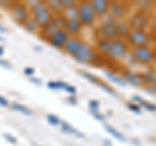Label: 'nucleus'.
Instances as JSON below:
<instances>
[{
  "label": "nucleus",
  "instance_id": "c9c22d12",
  "mask_svg": "<svg viewBox=\"0 0 156 146\" xmlns=\"http://www.w3.org/2000/svg\"><path fill=\"white\" fill-rule=\"evenodd\" d=\"M4 138H5L7 141H9V142H11V144H13V145H16V144H17V140L14 138L13 136L9 134V133H5V134H4Z\"/></svg>",
  "mask_w": 156,
  "mask_h": 146
},
{
  "label": "nucleus",
  "instance_id": "c03bdc74",
  "mask_svg": "<svg viewBox=\"0 0 156 146\" xmlns=\"http://www.w3.org/2000/svg\"><path fill=\"white\" fill-rule=\"evenodd\" d=\"M0 41H2V39H0Z\"/></svg>",
  "mask_w": 156,
  "mask_h": 146
},
{
  "label": "nucleus",
  "instance_id": "aec40b11",
  "mask_svg": "<svg viewBox=\"0 0 156 146\" xmlns=\"http://www.w3.org/2000/svg\"><path fill=\"white\" fill-rule=\"evenodd\" d=\"M107 75V78H108L109 81H112V82H116V84H119V85H121V86H126L128 84L125 82V80L122 78V76H120V75H117V73H115V72H111V71H108L105 73Z\"/></svg>",
  "mask_w": 156,
  "mask_h": 146
},
{
  "label": "nucleus",
  "instance_id": "4c0bfd02",
  "mask_svg": "<svg viewBox=\"0 0 156 146\" xmlns=\"http://www.w3.org/2000/svg\"><path fill=\"white\" fill-rule=\"evenodd\" d=\"M0 106H2V107H8L9 106V102L5 98H3L2 95H0Z\"/></svg>",
  "mask_w": 156,
  "mask_h": 146
},
{
  "label": "nucleus",
  "instance_id": "f03ea898",
  "mask_svg": "<svg viewBox=\"0 0 156 146\" xmlns=\"http://www.w3.org/2000/svg\"><path fill=\"white\" fill-rule=\"evenodd\" d=\"M78 20L82 24V26H91L94 25L96 20V14L91 7L90 2H80L78 3Z\"/></svg>",
  "mask_w": 156,
  "mask_h": 146
},
{
  "label": "nucleus",
  "instance_id": "39448f33",
  "mask_svg": "<svg viewBox=\"0 0 156 146\" xmlns=\"http://www.w3.org/2000/svg\"><path fill=\"white\" fill-rule=\"evenodd\" d=\"M9 12H11L12 17L14 20H16L18 24H21V25H23V22L31 16L30 9L27 8V5L25 3H21V2L12 3L11 7H9Z\"/></svg>",
  "mask_w": 156,
  "mask_h": 146
},
{
  "label": "nucleus",
  "instance_id": "bb28decb",
  "mask_svg": "<svg viewBox=\"0 0 156 146\" xmlns=\"http://www.w3.org/2000/svg\"><path fill=\"white\" fill-rule=\"evenodd\" d=\"M47 86L50 87V89H53V90H64L66 84L62 81H50L47 84Z\"/></svg>",
  "mask_w": 156,
  "mask_h": 146
},
{
  "label": "nucleus",
  "instance_id": "9b49d317",
  "mask_svg": "<svg viewBox=\"0 0 156 146\" xmlns=\"http://www.w3.org/2000/svg\"><path fill=\"white\" fill-rule=\"evenodd\" d=\"M125 12H126V8H125V5L122 3H120V2H112V3H109L108 14L112 18H115V20H120V18L125 14Z\"/></svg>",
  "mask_w": 156,
  "mask_h": 146
},
{
  "label": "nucleus",
  "instance_id": "f3484780",
  "mask_svg": "<svg viewBox=\"0 0 156 146\" xmlns=\"http://www.w3.org/2000/svg\"><path fill=\"white\" fill-rule=\"evenodd\" d=\"M61 16L64 17L65 21H73V20H78V4L77 5H73L69 8H65L62 11Z\"/></svg>",
  "mask_w": 156,
  "mask_h": 146
},
{
  "label": "nucleus",
  "instance_id": "ddd939ff",
  "mask_svg": "<svg viewBox=\"0 0 156 146\" xmlns=\"http://www.w3.org/2000/svg\"><path fill=\"white\" fill-rule=\"evenodd\" d=\"M81 45H82V41L80 39V38L70 37L69 39H68V42L65 43V46H64V48H62V51H64L65 53H68V55L73 56L77 52L78 48H80Z\"/></svg>",
  "mask_w": 156,
  "mask_h": 146
},
{
  "label": "nucleus",
  "instance_id": "a18cd8bd",
  "mask_svg": "<svg viewBox=\"0 0 156 146\" xmlns=\"http://www.w3.org/2000/svg\"><path fill=\"white\" fill-rule=\"evenodd\" d=\"M155 85H156V84H155Z\"/></svg>",
  "mask_w": 156,
  "mask_h": 146
},
{
  "label": "nucleus",
  "instance_id": "f8f14e48",
  "mask_svg": "<svg viewBox=\"0 0 156 146\" xmlns=\"http://www.w3.org/2000/svg\"><path fill=\"white\" fill-rule=\"evenodd\" d=\"M98 33H99V37L103 38V39H108V41H113L116 38H119L116 33L115 25H103L101 24L100 27L98 29Z\"/></svg>",
  "mask_w": 156,
  "mask_h": 146
},
{
  "label": "nucleus",
  "instance_id": "cd10ccee",
  "mask_svg": "<svg viewBox=\"0 0 156 146\" xmlns=\"http://www.w3.org/2000/svg\"><path fill=\"white\" fill-rule=\"evenodd\" d=\"M47 121H48V123H50L51 125H53V126L61 125V120L58 119L56 115H53V114H48V115H47Z\"/></svg>",
  "mask_w": 156,
  "mask_h": 146
},
{
  "label": "nucleus",
  "instance_id": "6ab92c4d",
  "mask_svg": "<svg viewBox=\"0 0 156 146\" xmlns=\"http://www.w3.org/2000/svg\"><path fill=\"white\" fill-rule=\"evenodd\" d=\"M61 129L64 130V132L69 133V134H73V136H77V137H80V138H83L85 137V134L82 133V132L77 130L74 126H72L70 124H68V123H64V121H61Z\"/></svg>",
  "mask_w": 156,
  "mask_h": 146
},
{
  "label": "nucleus",
  "instance_id": "a878e982",
  "mask_svg": "<svg viewBox=\"0 0 156 146\" xmlns=\"http://www.w3.org/2000/svg\"><path fill=\"white\" fill-rule=\"evenodd\" d=\"M105 130H107V132H108L109 134H112V136H113L115 138L120 140V141H126L124 136L121 134V133H120V132H119V130H117V129H115L113 126H111V125H105Z\"/></svg>",
  "mask_w": 156,
  "mask_h": 146
},
{
  "label": "nucleus",
  "instance_id": "393cba45",
  "mask_svg": "<svg viewBox=\"0 0 156 146\" xmlns=\"http://www.w3.org/2000/svg\"><path fill=\"white\" fill-rule=\"evenodd\" d=\"M96 46H98V48H99L101 52L107 55V52H108V50H109V46H111V41L103 39V38H99V39L96 41Z\"/></svg>",
  "mask_w": 156,
  "mask_h": 146
},
{
  "label": "nucleus",
  "instance_id": "7c9ffc66",
  "mask_svg": "<svg viewBox=\"0 0 156 146\" xmlns=\"http://www.w3.org/2000/svg\"><path fill=\"white\" fill-rule=\"evenodd\" d=\"M60 3H61V7L62 8H69V7H73V5H77V2H74V0H60Z\"/></svg>",
  "mask_w": 156,
  "mask_h": 146
},
{
  "label": "nucleus",
  "instance_id": "c85d7f7f",
  "mask_svg": "<svg viewBox=\"0 0 156 146\" xmlns=\"http://www.w3.org/2000/svg\"><path fill=\"white\" fill-rule=\"evenodd\" d=\"M96 85L99 86V87H101V89H103L104 91H107V93H109V94H112V95H116V91H115L113 89H112L111 86H108L107 84H104L103 81H100V80H99V82H98Z\"/></svg>",
  "mask_w": 156,
  "mask_h": 146
},
{
  "label": "nucleus",
  "instance_id": "0eeeda50",
  "mask_svg": "<svg viewBox=\"0 0 156 146\" xmlns=\"http://www.w3.org/2000/svg\"><path fill=\"white\" fill-rule=\"evenodd\" d=\"M128 38V42L131 46L135 47H142V46H147V43L150 41L148 34L144 31V29H133L130 30Z\"/></svg>",
  "mask_w": 156,
  "mask_h": 146
},
{
  "label": "nucleus",
  "instance_id": "72a5a7b5",
  "mask_svg": "<svg viewBox=\"0 0 156 146\" xmlns=\"http://www.w3.org/2000/svg\"><path fill=\"white\" fill-rule=\"evenodd\" d=\"M91 114H92V116L96 119V120H100V121H103L104 119H105V116L103 115V114H100V112H98V111H91Z\"/></svg>",
  "mask_w": 156,
  "mask_h": 146
},
{
  "label": "nucleus",
  "instance_id": "9d476101",
  "mask_svg": "<svg viewBox=\"0 0 156 146\" xmlns=\"http://www.w3.org/2000/svg\"><path fill=\"white\" fill-rule=\"evenodd\" d=\"M91 7L94 9V12L96 14V17H104L105 14H108V9H109V2L107 0H92Z\"/></svg>",
  "mask_w": 156,
  "mask_h": 146
},
{
  "label": "nucleus",
  "instance_id": "7ed1b4c3",
  "mask_svg": "<svg viewBox=\"0 0 156 146\" xmlns=\"http://www.w3.org/2000/svg\"><path fill=\"white\" fill-rule=\"evenodd\" d=\"M128 55V42L122 38H116L111 41L109 50L107 52V56L115 60H121Z\"/></svg>",
  "mask_w": 156,
  "mask_h": 146
},
{
  "label": "nucleus",
  "instance_id": "58836bf2",
  "mask_svg": "<svg viewBox=\"0 0 156 146\" xmlns=\"http://www.w3.org/2000/svg\"><path fill=\"white\" fill-rule=\"evenodd\" d=\"M69 103H72V104H77V99H76V95H69L68 97V99H66Z\"/></svg>",
  "mask_w": 156,
  "mask_h": 146
},
{
  "label": "nucleus",
  "instance_id": "6e6552de",
  "mask_svg": "<svg viewBox=\"0 0 156 146\" xmlns=\"http://www.w3.org/2000/svg\"><path fill=\"white\" fill-rule=\"evenodd\" d=\"M133 56L135 61L138 63H142V64H148L154 60L155 57V53H154V50L148 46H142V47H135L133 50Z\"/></svg>",
  "mask_w": 156,
  "mask_h": 146
},
{
  "label": "nucleus",
  "instance_id": "dca6fc26",
  "mask_svg": "<svg viewBox=\"0 0 156 146\" xmlns=\"http://www.w3.org/2000/svg\"><path fill=\"white\" fill-rule=\"evenodd\" d=\"M115 29H116V33L120 38L121 37H128L129 33H130V26H129V22H125V21H116L115 24Z\"/></svg>",
  "mask_w": 156,
  "mask_h": 146
},
{
  "label": "nucleus",
  "instance_id": "ea45409f",
  "mask_svg": "<svg viewBox=\"0 0 156 146\" xmlns=\"http://www.w3.org/2000/svg\"><path fill=\"white\" fill-rule=\"evenodd\" d=\"M0 65L4 67V68H8V69H11V68H12V65L9 64L8 61H4V60H2V59H0Z\"/></svg>",
  "mask_w": 156,
  "mask_h": 146
},
{
  "label": "nucleus",
  "instance_id": "c756f323",
  "mask_svg": "<svg viewBox=\"0 0 156 146\" xmlns=\"http://www.w3.org/2000/svg\"><path fill=\"white\" fill-rule=\"evenodd\" d=\"M81 75L85 77V78H87L89 81H91V82H94V84H98L99 82V78H96L95 76H92L91 73H89V72H81Z\"/></svg>",
  "mask_w": 156,
  "mask_h": 146
},
{
  "label": "nucleus",
  "instance_id": "2eb2a0df",
  "mask_svg": "<svg viewBox=\"0 0 156 146\" xmlns=\"http://www.w3.org/2000/svg\"><path fill=\"white\" fill-rule=\"evenodd\" d=\"M122 78L125 80L126 84H130V85H134V86H140L143 84L142 78H140V76L138 73H134V72H130V71L124 72Z\"/></svg>",
  "mask_w": 156,
  "mask_h": 146
},
{
  "label": "nucleus",
  "instance_id": "473e14b6",
  "mask_svg": "<svg viewBox=\"0 0 156 146\" xmlns=\"http://www.w3.org/2000/svg\"><path fill=\"white\" fill-rule=\"evenodd\" d=\"M128 108L130 111H133V112H135V114H140V107L138 104H135V103H129Z\"/></svg>",
  "mask_w": 156,
  "mask_h": 146
},
{
  "label": "nucleus",
  "instance_id": "a19ab883",
  "mask_svg": "<svg viewBox=\"0 0 156 146\" xmlns=\"http://www.w3.org/2000/svg\"><path fill=\"white\" fill-rule=\"evenodd\" d=\"M30 81H31V82H34V84H37V85H42V81L39 80V78H34V77H31Z\"/></svg>",
  "mask_w": 156,
  "mask_h": 146
},
{
  "label": "nucleus",
  "instance_id": "79ce46f5",
  "mask_svg": "<svg viewBox=\"0 0 156 146\" xmlns=\"http://www.w3.org/2000/svg\"><path fill=\"white\" fill-rule=\"evenodd\" d=\"M3 55H4V48L0 46V56H3Z\"/></svg>",
  "mask_w": 156,
  "mask_h": 146
},
{
  "label": "nucleus",
  "instance_id": "37998d69",
  "mask_svg": "<svg viewBox=\"0 0 156 146\" xmlns=\"http://www.w3.org/2000/svg\"><path fill=\"white\" fill-rule=\"evenodd\" d=\"M0 31H5V27H4L2 24H0Z\"/></svg>",
  "mask_w": 156,
  "mask_h": 146
},
{
  "label": "nucleus",
  "instance_id": "412c9836",
  "mask_svg": "<svg viewBox=\"0 0 156 146\" xmlns=\"http://www.w3.org/2000/svg\"><path fill=\"white\" fill-rule=\"evenodd\" d=\"M140 78H142L143 84L147 85H155L156 84V76L154 72H144L140 75Z\"/></svg>",
  "mask_w": 156,
  "mask_h": 146
},
{
  "label": "nucleus",
  "instance_id": "4be33fe9",
  "mask_svg": "<svg viewBox=\"0 0 156 146\" xmlns=\"http://www.w3.org/2000/svg\"><path fill=\"white\" fill-rule=\"evenodd\" d=\"M134 100L138 102V106H139V107H144L146 110L152 111V112H156V106H155L154 103H150V102L144 100L143 98H139V97H134Z\"/></svg>",
  "mask_w": 156,
  "mask_h": 146
},
{
  "label": "nucleus",
  "instance_id": "f704fd0d",
  "mask_svg": "<svg viewBox=\"0 0 156 146\" xmlns=\"http://www.w3.org/2000/svg\"><path fill=\"white\" fill-rule=\"evenodd\" d=\"M65 91H68L70 95H76V93H77V90H76V87L74 86H70V85H68L66 84V86H65V89H64Z\"/></svg>",
  "mask_w": 156,
  "mask_h": 146
},
{
  "label": "nucleus",
  "instance_id": "1a4fd4ad",
  "mask_svg": "<svg viewBox=\"0 0 156 146\" xmlns=\"http://www.w3.org/2000/svg\"><path fill=\"white\" fill-rule=\"evenodd\" d=\"M69 38H70V35L68 34V31L65 30L64 27H61V29H58L57 31H55L50 38H48V43H50L52 47L57 48V50H62Z\"/></svg>",
  "mask_w": 156,
  "mask_h": 146
},
{
  "label": "nucleus",
  "instance_id": "f257e3e1",
  "mask_svg": "<svg viewBox=\"0 0 156 146\" xmlns=\"http://www.w3.org/2000/svg\"><path fill=\"white\" fill-rule=\"evenodd\" d=\"M30 12H31V17L39 24L41 27L46 26L47 24H50L51 20L53 18V13L51 9L48 8L46 2H39L35 7L30 9Z\"/></svg>",
  "mask_w": 156,
  "mask_h": 146
},
{
  "label": "nucleus",
  "instance_id": "5701e85b",
  "mask_svg": "<svg viewBox=\"0 0 156 146\" xmlns=\"http://www.w3.org/2000/svg\"><path fill=\"white\" fill-rule=\"evenodd\" d=\"M11 107L14 110V111H18V112H21V114H23V115H27V116H33V111L30 110V108H27L26 106H23V104H20V103H12L11 104Z\"/></svg>",
  "mask_w": 156,
  "mask_h": 146
},
{
  "label": "nucleus",
  "instance_id": "b1692460",
  "mask_svg": "<svg viewBox=\"0 0 156 146\" xmlns=\"http://www.w3.org/2000/svg\"><path fill=\"white\" fill-rule=\"evenodd\" d=\"M47 5L48 8L52 11V13H57V14H61L62 11H64V8L61 7V3L60 0L58 2H55V0H51V2H47Z\"/></svg>",
  "mask_w": 156,
  "mask_h": 146
},
{
  "label": "nucleus",
  "instance_id": "20e7f679",
  "mask_svg": "<svg viewBox=\"0 0 156 146\" xmlns=\"http://www.w3.org/2000/svg\"><path fill=\"white\" fill-rule=\"evenodd\" d=\"M73 57L80 63H95L96 60H99V56H98L96 51L90 45L83 43V42H82V45L77 50V52L73 55Z\"/></svg>",
  "mask_w": 156,
  "mask_h": 146
},
{
  "label": "nucleus",
  "instance_id": "2f4dec72",
  "mask_svg": "<svg viewBox=\"0 0 156 146\" xmlns=\"http://www.w3.org/2000/svg\"><path fill=\"white\" fill-rule=\"evenodd\" d=\"M89 107H90L91 111H98L99 107H100V103L95 99H91V100H89Z\"/></svg>",
  "mask_w": 156,
  "mask_h": 146
},
{
  "label": "nucleus",
  "instance_id": "4468645a",
  "mask_svg": "<svg viewBox=\"0 0 156 146\" xmlns=\"http://www.w3.org/2000/svg\"><path fill=\"white\" fill-rule=\"evenodd\" d=\"M82 24L80 22V20H73V21H65L64 24V29L68 31L70 37H77L78 34L82 31Z\"/></svg>",
  "mask_w": 156,
  "mask_h": 146
},
{
  "label": "nucleus",
  "instance_id": "e433bc0d",
  "mask_svg": "<svg viewBox=\"0 0 156 146\" xmlns=\"http://www.w3.org/2000/svg\"><path fill=\"white\" fill-rule=\"evenodd\" d=\"M23 72H25V75H26V76H30V77L34 75V73H35L34 68H30V67H26L25 69H23Z\"/></svg>",
  "mask_w": 156,
  "mask_h": 146
},
{
  "label": "nucleus",
  "instance_id": "423d86ee",
  "mask_svg": "<svg viewBox=\"0 0 156 146\" xmlns=\"http://www.w3.org/2000/svg\"><path fill=\"white\" fill-rule=\"evenodd\" d=\"M64 24H65V20L61 14H57V16H53V18L51 20L50 24H47L46 26L41 27V31H39V35H41L42 39H46L48 41V38L55 31H57L58 29L64 27Z\"/></svg>",
  "mask_w": 156,
  "mask_h": 146
},
{
  "label": "nucleus",
  "instance_id": "a211bd4d",
  "mask_svg": "<svg viewBox=\"0 0 156 146\" xmlns=\"http://www.w3.org/2000/svg\"><path fill=\"white\" fill-rule=\"evenodd\" d=\"M22 26L25 27L27 31H30V33H38L39 34V31H41V26H39V24L35 20H34L31 16L29 17L25 22H23Z\"/></svg>",
  "mask_w": 156,
  "mask_h": 146
}]
</instances>
